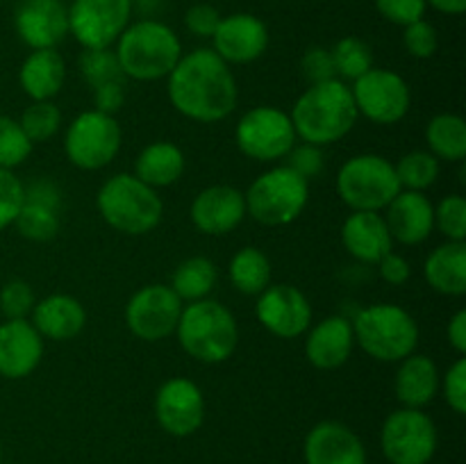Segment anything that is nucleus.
<instances>
[{
  "instance_id": "nucleus-15",
  "label": "nucleus",
  "mask_w": 466,
  "mask_h": 464,
  "mask_svg": "<svg viewBox=\"0 0 466 464\" xmlns=\"http://www.w3.org/2000/svg\"><path fill=\"white\" fill-rule=\"evenodd\" d=\"M255 314L264 330L280 339H296L312 326V305L294 285H268L258 296Z\"/></svg>"
},
{
  "instance_id": "nucleus-50",
  "label": "nucleus",
  "mask_w": 466,
  "mask_h": 464,
  "mask_svg": "<svg viewBox=\"0 0 466 464\" xmlns=\"http://www.w3.org/2000/svg\"><path fill=\"white\" fill-rule=\"evenodd\" d=\"M449 344L458 350V355H466V312L464 309H458L453 314V318L449 321Z\"/></svg>"
},
{
  "instance_id": "nucleus-36",
  "label": "nucleus",
  "mask_w": 466,
  "mask_h": 464,
  "mask_svg": "<svg viewBox=\"0 0 466 464\" xmlns=\"http://www.w3.org/2000/svg\"><path fill=\"white\" fill-rule=\"evenodd\" d=\"M80 76L91 89L112 85V82H126L116 53L112 48H82L77 57Z\"/></svg>"
},
{
  "instance_id": "nucleus-20",
  "label": "nucleus",
  "mask_w": 466,
  "mask_h": 464,
  "mask_svg": "<svg viewBox=\"0 0 466 464\" xmlns=\"http://www.w3.org/2000/svg\"><path fill=\"white\" fill-rule=\"evenodd\" d=\"M44 358V337L30 318H5L0 323V376L7 380L27 378Z\"/></svg>"
},
{
  "instance_id": "nucleus-25",
  "label": "nucleus",
  "mask_w": 466,
  "mask_h": 464,
  "mask_svg": "<svg viewBox=\"0 0 466 464\" xmlns=\"http://www.w3.org/2000/svg\"><path fill=\"white\" fill-rule=\"evenodd\" d=\"M341 244L358 262L378 264L391 253L394 239L380 212H353L341 226Z\"/></svg>"
},
{
  "instance_id": "nucleus-27",
  "label": "nucleus",
  "mask_w": 466,
  "mask_h": 464,
  "mask_svg": "<svg viewBox=\"0 0 466 464\" xmlns=\"http://www.w3.org/2000/svg\"><path fill=\"white\" fill-rule=\"evenodd\" d=\"M440 378L435 359L421 353L408 355L405 359H400V367L396 371V398L403 408H426L440 391Z\"/></svg>"
},
{
  "instance_id": "nucleus-47",
  "label": "nucleus",
  "mask_w": 466,
  "mask_h": 464,
  "mask_svg": "<svg viewBox=\"0 0 466 464\" xmlns=\"http://www.w3.org/2000/svg\"><path fill=\"white\" fill-rule=\"evenodd\" d=\"M287 157H289V164H287V166L294 168V171L299 173L300 177H305L308 182L323 171V153L319 146L305 144L303 141V146H299V148L294 146Z\"/></svg>"
},
{
  "instance_id": "nucleus-32",
  "label": "nucleus",
  "mask_w": 466,
  "mask_h": 464,
  "mask_svg": "<svg viewBox=\"0 0 466 464\" xmlns=\"http://www.w3.org/2000/svg\"><path fill=\"white\" fill-rule=\"evenodd\" d=\"M218 280V268L212 259L208 257H196L185 259V262L177 264V268L171 276V289L176 291L177 298L182 303H194V300H203L212 294V289L217 287Z\"/></svg>"
},
{
  "instance_id": "nucleus-29",
  "label": "nucleus",
  "mask_w": 466,
  "mask_h": 464,
  "mask_svg": "<svg viewBox=\"0 0 466 464\" xmlns=\"http://www.w3.org/2000/svg\"><path fill=\"white\" fill-rule=\"evenodd\" d=\"M423 277L428 285L444 296L466 294V244L446 241L437 246L423 262Z\"/></svg>"
},
{
  "instance_id": "nucleus-49",
  "label": "nucleus",
  "mask_w": 466,
  "mask_h": 464,
  "mask_svg": "<svg viewBox=\"0 0 466 464\" xmlns=\"http://www.w3.org/2000/svg\"><path fill=\"white\" fill-rule=\"evenodd\" d=\"M94 103L98 112L105 114H116L118 109L126 103V82H112V85H105L94 89Z\"/></svg>"
},
{
  "instance_id": "nucleus-11",
  "label": "nucleus",
  "mask_w": 466,
  "mask_h": 464,
  "mask_svg": "<svg viewBox=\"0 0 466 464\" xmlns=\"http://www.w3.org/2000/svg\"><path fill=\"white\" fill-rule=\"evenodd\" d=\"M380 446L391 464H428L437 450L435 421L423 409H396L382 423Z\"/></svg>"
},
{
  "instance_id": "nucleus-30",
  "label": "nucleus",
  "mask_w": 466,
  "mask_h": 464,
  "mask_svg": "<svg viewBox=\"0 0 466 464\" xmlns=\"http://www.w3.org/2000/svg\"><path fill=\"white\" fill-rule=\"evenodd\" d=\"M185 173V153L171 141H153L135 159V176L153 189L176 185Z\"/></svg>"
},
{
  "instance_id": "nucleus-12",
  "label": "nucleus",
  "mask_w": 466,
  "mask_h": 464,
  "mask_svg": "<svg viewBox=\"0 0 466 464\" xmlns=\"http://www.w3.org/2000/svg\"><path fill=\"white\" fill-rule=\"evenodd\" d=\"M350 94H353L358 114L378 126H394L403 121L412 105L408 82L390 68L373 66L353 82Z\"/></svg>"
},
{
  "instance_id": "nucleus-51",
  "label": "nucleus",
  "mask_w": 466,
  "mask_h": 464,
  "mask_svg": "<svg viewBox=\"0 0 466 464\" xmlns=\"http://www.w3.org/2000/svg\"><path fill=\"white\" fill-rule=\"evenodd\" d=\"M426 3L435 12L449 14V16H460L466 12V0H426Z\"/></svg>"
},
{
  "instance_id": "nucleus-7",
  "label": "nucleus",
  "mask_w": 466,
  "mask_h": 464,
  "mask_svg": "<svg viewBox=\"0 0 466 464\" xmlns=\"http://www.w3.org/2000/svg\"><path fill=\"white\" fill-rule=\"evenodd\" d=\"M246 214L262 226H289L305 212L309 200V182L291 166H273L259 173L244 194Z\"/></svg>"
},
{
  "instance_id": "nucleus-6",
  "label": "nucleus",
  "mask_w": 466,
  "mask_h": 464,
  "mask_svg": "<svg viewBox=\"0 0 466 464\" xmlns=\"http://www.w3.org/2000/svg\"><path fill=\"white\" fill-rule=\"evenodd\" d=\"M350 323L360 348L378 362H400L417 350L419 326L400 305H369Z\"/></svg>"
},
{
  "instance_id": "nucleus-5",
  "label": "nucleus",
  "mask_w": 466,
  "mask_h": 464,
  "mask_svg": "<svg viewBox=\"0 0 466 464\" xmlns=\"http://www.w3.org/2000/svg\"><path fill=\"white\" fill-rule=\"evenodd\" d=\"M176 335L182 350L203 364L226 362L239 344L237 318L226 305L212 298L185 305Z\"/></svg>"
},
{
  "instance_id": "nucleus-34",
  "label": "nucleus",
  "mask_w": 466,
  "mask_h": 464,
  "mask_svg": "<svg viewBox=\"0 0 466 464\" xmlns=\"http://www.w3.org/2000/svg\"><path fill=\"white\" fill-rule=\"evenodd\" d=\"M332 64L339 80L355 82L373 68V50L360 36H344L330 48Z\"/></svg>"
},
{
  "instance_id": "nucleus-9",
  "label": "nucleus",
  "mask_w": 466,
  "mask_h": 464,
  "mask_svg": "<svg viewBox=\"0 0 466 464\" xmlns=\"http://www.w3.org/2000/svg\"><path fill=\"white\" fill-rule=\"evenodd\" d=\"M121 141V126L112 114L86 109L68 123L64 135V153L73 166L82 171H98L116 159Z\"/></svg>"
},
{
  "instance_id": "nucleus-16",
  "label": "nucleus",
  "mask_w": 466,
  "mask_h": 464,
  "mask_svg": "<svg viewBox=\"0 0 466 464\" xmlns=\"http://www.w3.org/2000/svg\"><path fill=\"white\" fill-rule=\"evenodd\" d=\"M155 419L168 435H194L205 419V396L200 387L189 378H168L155 394Z\"/></svg>"
},
{
  "instance_id": "nucleus-21",
  "label": "nucleus",
  "mask_w": 466,
  "mask_h": 464,
  "mask_svg": "<svg viewBox=\"0 0 466 464\" xmlns=\"http://www.w3.org/2000/svg\"><path fill=\"white\" fill-rule=\"evenodd\" d=\"M382 212L391 239L399 244H423L435 230V205L423 191L400 189Z\"/></svg>"
},
{
  "instance_id": "nucleus-24",
  "label": "nucleus",
  "mask_w": 466,
  "mask_h": 464,
  "mask_svg": "<svg viewBox=\"0 0 466 464\" xmlns=\"http://www.w3.org/2000/svg\"><path fill=\"white\" fill-rule=\"evenodd\" d=\"M355 348L353 323L346 317H328L319 321L305 339V355L309 364L321 371H332L349 362Z\"/></svg>"
},
{
  "instance_id": "nucleus-19",
  "label": "nucleus",
  "mask_w": 466,
  "mask_h": 464,
  "mask_svg": "<svg viewBox=\"0 0 466 464\" xmlns=\"http://www.w3.org/2000/svg\"><path fill=\"white\" fill-rule=\"evenodd\" d=\"M246 218L244 191L230 185H212L191 203V221L203 235L223 237Z\"/></svg>"
},
{
  "instance_id": "nucleus-3",
  "label": "nucleus",
  "mask_w": 466,
  "mask_h": 464,
  "mask_svg": "<svg viewBox=\"0 0 466 464\" xmlns=\"http://www.w3.org/2000/svg\"><path fill=\"white\" fill-rule=\"evenodd\" d=\"M114 45L123 76L139 82L168 77L182 57L180 36L171 25L157 18L130 23Z\"/></svg>"
},
{
  "instance_id": "nucleus-10",
  "label": "nucleus",
  "mask_w": 466,
  "mask_h": 464,
  "mask_svg": "<svg viewBox=\"0 0 466 464\" xmlns=\"http://www.w3.org/2000/svg\"><path fill=\"white\" fill-rule=\"evenodd\" d=\"M235 139L246 157L271 164L285 159L299 136H296L289 114L271 105H258L239 118Z\"/></svg>"
},
{
  "instance_id": "nucleus-8",
  "label": "nucleus",
  "mask_w": 466,
  "mask_h": 464,
  "mask_svg": "<svg viewBox=\"0 0 466 464\" xmlns=\"http://www.w3.org/2000/svg\"><path fill=\"white\" fill-rule=\"evenodd\" d=\"M399 191L394 164L376 153L346 159L337 176V194L353 212H382Z\"/></svg>"
},
{
  "instance_id": "nucleus-40",
  "label": "nucleus",
  "mask_w": 466,
  "mask_h": 464,
  "mask_svg": "<svg viewBox=\"0 0 466 464\" xmlns=\"http://www.w3.org/2000/svg\"><path fill=\"white\" fill-rule=\"evenodd\" d=\"M35 305V291L27 282L12 280L0 289V312L5 318H30Z\"/></svg>"
},
{
  "instance_id": "nucleus-35",
  "label": "nucleus",
  "mask_w": 466,
  "mask_h": 464,
  "mask_svg": "<svg viewBox=\"0 0 466 464\" xmlns=\"http://www.w3.org/2000/svg\"><path fill=\"white\" fill-rule=\"evenodd\" d=\"M396 177H399L400 189L410 191H426L440 177L441 166L440 159L428 150H412L405 153L399 162L394 164Z\"/></svg>"
},
{
  "instance_id": "nucleus-31",
  "label": "nucleus",
  "mask_w": 466,
  "mask_h": 464,
  "mask_svg": "<svg viewBox=\"0 0 466 464\" xmlns=\"http://www.w3.org/2000/svg\"><path fill=\"white\" fill-rule=\"evenodd\" d=\"M428 153L446 162H462L466 157V123L458 114H437L426 126Z\"/></svg>"
},
{
  "instance_id": "nucleus-26",
  "label": "nucleus",
  "mask_w": 466,
  "mask_h": 464,
  "mask_svg": "<svg viewBox=\"0 0 466 464\" xmlns=\"http://www.w3.org/2000/svg\"><path fill=\"white\" fill-rule=\"evenodd\" d=\"M30 323L44 339L68 341L80 335L86 326L85 305L68 294H53L36 300Z\"/></svg>"
},
{
  "instance_id": "nucleus-52",
  "label": "nucleus",
  "mask_w": 466,
  "mask_h": 464,
  "mask_svg": "<svg viewBox=\"0 0 466 464\" xmlns=\"http://www.w3.org/2000/svg\"><path fill=\"white\" fill-rule=\"evenodd\" d=\"M0 458H3V444H0Z\"/></svg>"
},
{
  "instance_id": "nucleus-4",
  "label": "nucleus",
  "mask_w": 466,
  "mask_h": 464,
  "mask_svg": "<svg viewBox=\"0 0 466 464\" xmlns=\"http://www.w3.org/2000/svg\"><path fill=\"white\" fill-rule=\"evenodd\" d=\"M96 207L109 227L123 235H148L162 223L164 203L157 189L141 182L135 173H118L96 194Z\"/></svg>"
},
{
  "instance_id": "nucleus-28",
  "label": "nucleus",
  "mask_w": 466,
  "mask_h": 464,
  "mask_svg": "<svg viewBox=\"0 0 466 464\" xmlns=\"http://www.w3.org/2000/svg\"><path fill=\"white\" fill-rule=\"evenodd\" d=\"M66 82V64L57 48L32 50L21 64L18 85L30 100H53Z\"/></svg>"
},
{
  "instance_id": "nucleus-41",
  "label": "nucleus",
  "mask_w": 466,
  "mask_h": 464,
  "mask_svg": "<svg viewBox=\"0 0 466 464\" xmlns=\"http://www.w3.org/2000/svg\"><path fill=\"white\" fill-rule=\"evenodd\" d=\"M403 45L412 57L431 59L440 48V35L432 23L421 18V21H414L403 27Z\"/></svg>"
},
{
  "instance_id": "nucleus-23",
  "label": "nucleus",
  "mask_w": 466,
  "mask_h": 464,
  "mask_svg": "<svg viewBox=\"0 0 466 464\" xmlns=\"http://www.w3.org/2000/svg\"><path fill=\"white\" fill-rule=\"evenodd\" d=\"M308 464H367V450L358 432L339 421H321L305 437Z\"/></svg>"
},
{
  "instance_id": "nucleus-2",
  "label": "nucleus",
  "mask_w": 466,
  "mask_h": 464,
  "mask_svg": "<svg viewBox=\"0 0 466 464\" xmlns=\"http://www.w3.org/2000/svg\"><path fill=\"white\" fill-rule=\"evenodd\" d=\"M358 116L350 86L339 77L309 85L289 114L296 136L319 148L344 139L355 127Z\"/></svg>"
},
{
  "instance_id": "nucleus-39",
  "label": "nucleus",
  "mask_w": 466,
  "mask_h": 464,
  "mask_svg": "<svg viewBox=\"0 0 466 464\" xmlns=\"http://www.w3.org/2000/svg\"><path fill=\"white\" fill-rule=\"evenodd\" d=\"M435 227L449 241L466 239V200L460 194H451L435 207Z\"/></svg>"
},
{
  "instance_id": "nucleus-37",
  "label": "nucleus",
  "mask_w": 466,
  "mask_h": 464,
  "mask_svg": "<svg viewBox=\"0 0 466 464\" xmlns=\"http://www.w3.org/2000/svg\"><path fill=\"white\" fill-rule=\"evenodd\" d=\"M18 123L32 144H44V141L53 139L62 127V112L53 100H32L23 109Z\"/></svg>"
},
{
  "instance_id": "nucleus-33",
  "label": "nucleus",
  "mask_w": 466,
  "mask_h": 464,
  "mask_svg": "<svg viewBox=\"0 0 466 464\" xmlns=\"http://www.w3.org/2000/svg\"><path fill=\"white\" fill-rule=\"evenodd\" d=\"M230 282L244 296H259L271 285V262L255 246H244L230 259Z\"/></svg>"
},
{
  "instance_id": "nucleus-18",
  "label": "nucleus",
  "mask_w": 466,
  "mask_h": 464,
  "mask_svg": "<svg viewBox=\"0 0 466 464\" xmlns=\"http://www.w3.org/2000/svg\"><path fill=\"white\" fill-rule=\"evenodd\" d=\"M14 27L30 50L57 48L68 35V7L62 0H21Z\"/></svg>"
},
{
  "instance_id": "nucleus-45",
  "label": "nucleus",
  "mask_w": 466,
  "mask_h": 464,
  "mask_svg": "<svg viewBox=\"0 0 466 464\" xmlns=\"http://www.w3.org/2000/svg\"><path fill=\"white\" fill-rule=\"evenodd\" d=\"M300 73H303L309 85L335 80L337 73L330 50L321 48V45H314V48L305 50L303 59H300Z\"/></svg>"
},
{
  "instance_id": "nucleus-38",
  "label": "nucleus",
  "mask_w": 466,
  "mask_h": 464,
  "mask_svg": "<svg viewBox=\"0 0 466 464\" xmlns=\"http://www.w3.org/2000/svg\"><path fill=\"white\" fill-rule=\"evenodd\" d=\"M32 148H35V144L25 136L21 123L16 118L0 114V168L14 171L16 166H21L30 157Z\"/></svg>"
},
{
  "instance_id": "nucleus-1",
  "label": "nucleus",
  "mask_w": 466,
  "mask_h": 464,
  "mask_svg": "<svg viewBox=\"0 0 466 464\" xmlns=\"http://www.w3.org/2000/svg\"><path fill=\"white\" fill-rule=\"evenodd\" d=\"M167 80L168 100L191 121L218 123L235 112L239 98L235 73L212 48L182 55Z\"/></svg>"
},
{
  "instance_id": "nucleus-17",
  "label": "nucleus",
  "mask_w": 466,
  "mask_h": 464,
  "mask_svg": "<svg viewBox=\"0 0 466 464\" xmlns=\"http://www.w3.org/2000/svg\"><path fill=\"white\" fill-rule=\"evenodd\" d=\"M214 53L226 64H250L262 57L268 48V27L259 16L237 12L221 16L212 35Z\"/></svg>"
},
{
  "instance_id": "nucleus-43",
  "label": "nucleus",
  "mask_w": 466,
  "mask_h": 464,
  "mask_svg": "<svg viewBox=\"0 0 466 464\" xmlns=\"http://www.w3.org/2000/svg\"><path fill=\"white\" fill-rule=\"evenodd\" d=\"M440 387L444 391V398L449 403V408L455 414H466V359L464 355H460L453 364L449 367V371L444 373V378H440Z\"/></svg>"
},
{
  "instance_id": "nucleus-46",
  "label": "nucleus",
  "mask_w": 466,
  "mask_h": 464,
  "mask_svg": "<svg viewBox=\"0 0 466 464\" xmlns=\"http://www.w3.org/2000/svg\"><path fill=\"white\" fill-rule=\"evenodd\" d=\"M218 21H221V14L208 3H196L185 12V27L194 36H200V39H212Z\"/></svg>"
},
{
  "instance_id": "nucleus-48",
  "label": "nucleus",
  "mask_w": 466,
  "mask_h": 464,
  "mask_svg": "<svg viewBox=\"0 0 466 464\" xmlns=\"http://www.w3.org/2000/svg\"><path fill=\"white\" fill-rule=\"evenodd\" d=\"M378 271H380L382 280L391 287H403L405 282L410 280V276H412V267H410L408 259L396 255L394 250L387 253L385 257L378 262Z\"/></svg>"
},
{
  "instance_id": "nucleus-42",
  "label": "nucleus",
  "mask_w": 466,
  "mask_h": 464,
  "mask_svg": "<svg viewBox=\"0 0 466 464\" xmlns=\"http://www.w3.org/2000/svg\"><path fill=\"white\" fill-rule=\"evenodd\" d=\"M23 182L9 168H0V232L14 226L23 205Z\"/></svg>"
},
{
  "instance_id": "nucleus-14",
  "label": "nucleus",
  "mask_w": 466,
  "mask_h": 464,
  "mask_svg": "<svg viewBox=\"0 0 466 464\" xmlns=\"http://www.w3.org/2000/svg\"><path fill=\"white\" fill-rule=\"evenodd\" d=\"M185 303L168 285H146L126 305V323L141 341H162L176 332Z\"/></svg>"
},
{
  "instance_id": "nucleus-22",
  "label": "nucleus",
  "mask_w": 466,
  "mask_h": 464,
  "mask_svg": "<svg viewBox=\"0 0 466 464\" xmlns=\"http://www.w3.org/2000/svg\"><path fill=\"white\" fill-rule=\"evenodd\" d=\"M62 194L50 180H35L23 187V205L14 221L21 237L30 241H48L59 232Z\"/></svg>"
},
{
  "instance_id": "nucleus-13",
  "label": "nucleus",
  "mask_w": 466,
  "mask_h": 464,
  "mask_svg": "<svg viewBox=\"0 0 466 464\" xmlns=\"http://www.w3.org/2000/svg\"><path fill=\"white\" fill-rule=\"evenodd\" d=\"M132 0H73L68 35L82 48H112L132 18Z\"/></svg>"
},
{
  "instance_id": "nucleus-44",
  "label": "nucleus",
  "mask_w": 466,
  "mask_h": 464,
  "mask_svg": "<svg viewBox=\"0 0 466 464\" xmlns=\"http://www.w3.org/2000/svg\"><path fill=\"white\" fill-rule=\"evenodd\" d=\"M373 3H376L378 14L394 25L405 27L426 18V0H373Z\"/></svg>"
}]
</instances>
